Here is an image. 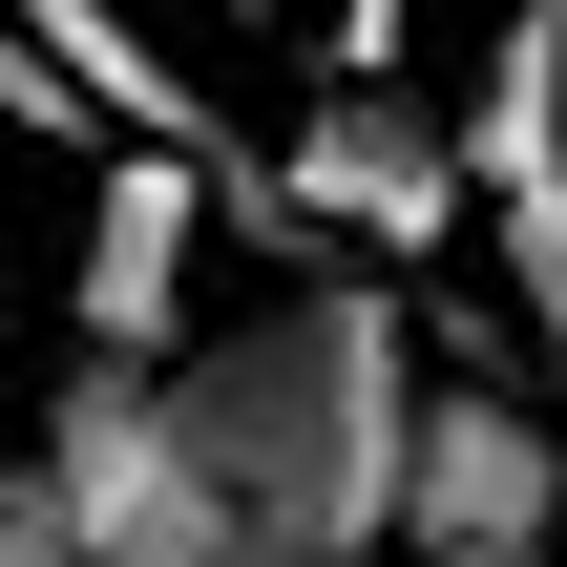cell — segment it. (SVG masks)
Returning a JSON list of instances; mask_svg holds the SVG:
<instances>
[{
    "label": "cell",
    "mask_w": 567,
    "mask_h": 567,
    "mask_svg": "<svg viewBox=\"0 0 567 567\" xmlns=\"http://www.w3.org/2000/svg\"><path fill=\"white\" fill-rule=\"evenodd\" d=\"M400 421H421V295L400 274H295L274 316L168 358V442L210 463L252 567H379L400 547Z\"/></svg>",
    "instance_id": "obj_1"
},
{
    "label": "cell",
    "mask_w": 567,
    "mask_h": 567,
    "mask_svg": "<svg viewBox=\"0 0 567 567\" xmlns=\"http://www.w3.org/2000/svg\"><path fill=\"white\" fill-rule=\"evenodd\" d=\"M442 231H484V189H463V126L400 105V84H337L274 147V210H252L274 274H442Z\"/></svg>",
    "instance_id": "obj_2"
},
{
    "label": "cell",
    "mask_w": 567,
    "mask_h": 567,
    "mask_svg": "<svg viewBox=\"0 0 567 567\" xmlns=\"http://www.w3.org/2000/svg\"><path fill=\"white\" fill-rule=\"evenodd\" d=\"M21 484L63 505V567H252L231 505H210V463L168 442V358H63Z\"/></svg>",
    "instance_id": "obj_3"
},
{
    "label": "cell",
    "mask_w": 567,
    "mask_h": 567,
    "mask_svg": "<svg viewBox=\"0 0 567 567\" xmlns=\"http://www.w3.org/2000/svg\"><path fill=\"white\" fill-rule=\"evenodd\" d=\"M400 547H484V567H567V400L421 337V421H400Z\"/></svg>",
    "instance_id": "obj_4"
},
{
    "label": "cell",
    "mask_w": 567,
    "mask_h": 567,
    "mask_svg": "<svg viewBox=\"0 0 567 567\" xmlns=\"http://www.w3.org/2000/svg\"><path fill=\"white\" fill-rule=\"evenodd\" d=\"M463 189H484V274L526 316V379L567 400V0H505L463 63Z\"/></svg>",
    "instance_id": "obj_5"
},
{
    "label": "cell",
    "mask_w": 567,
    "mask_h": 567,
    "mask_svg": "<svg viewBox=\"0 0 567 567\" xmlns=\"http://www.w3.org/2000/svg\"><path fill=\"white\" fill-rule=\"evenodd\" d=\"M189 252H210V168H189V147H105L84 252H63L84 358H189Z\"/></svg>",
    "instance_id": "obj_6"
},
{
    "label": "cell",
    "mask_w": 567,
    "mask_h": 567,
    "mask_svg": "<svg viewBox=\"0 0 567 567\" xmlns=\"http://www.w3.org/2000/svg\"><path fill=\"white\" fill-rule=\"evenodd\" d=\"M21 42L84 84V126H126V147H189V168H252V147L210 126V84H189V63H168L126 0H21Z\"/></svg>",
    "instance_id": "obj_7"
},
{
    "label": "cell",
    "mask_w": 567,
    "mask_h": 567,
    "mask_svg": "<svg viewBox=\"0 0 567 567\" xmlns=\"http://www.w3.org/2000/svg\"><path fill=\"white\" fill-rule=\"evenodd\" d=\"M0 126H42V147H105V126H84V84L21 42V0H0Z\"/></svg>",
    "instance_id": "obj_8"
},
{
    "label": "cell",
    "mask_w": 567,
    "mask_h": 567,
    "mask_svg": "<svg viewBox=\"0 0 567 567\" xmlns=\"http://www.w3.org/2000/svg\"><path fill=\"white\" fill-rule=\"evenodd\" d=\"M400 42H421V0H316V63L337 84H400Z\"/></svg>",
    "instance_id": "obj_9"
},
{
    "label": "cell",
    "mask_w": 567,
    "mask_h": 567,
    "mask_svg": "<svg viewBox=\"0 0 567 567\" xmlns=\"http://www.w3.org/2000/svg\"><path fill=\"white\" fill-rule=\"evenodd\" d=\"M0 567H63V505H42L21 463H0Z\"/></svg>",
    "instance_id": "obj_10"
},
{
    "label": "cell",
    "mask_w": 567,
    "mask_h": 567,
    "mask_svg": "<svg viewBox=\"0 0 567 567\" xmlns=\"http://www.w3.org/2000/svg\"><path fill=\"white\" fill-rule=\"evenodd\" d=\"M379 567H484V547H379Z\"/></svg>",
    "instance_id": "obj_11"
}]
</instances>
